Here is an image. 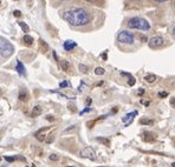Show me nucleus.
<instances>
[{"label":"nucleus","mask_w":175,"mask_h":167,"mask_svg":"<svg viewBox=\"0 0 175 167\" xmlns=\"http://www.w3.org/2000/svg\"><path fill=\"white\" fill-rule=\"evenodd\" d=\"M62 18L74 27L85 26L90 22L91 15L84 9H70L62 13Z\"/></svg>","instance_id":"nucleus-1"},{"label":"nucleus","mask_w":175,"mask_h":167,"mask_svg":"<svg viewBox=\"0 0 175 167\" xmlns=\"http://www.w3.org/2000/svg\"><path fill=\"white\" fill-rule=\"evenodd\" d=\"M128 27L131 29H140V31H149L150 29V24L148 20L140 18V17H134L128 20Z\"/></svg>","instance_id":"nucleus-2"},{"label":"nucleus","mask_w":175,"mask_h":167,"mask_svg":"<svg viewBox=\"0 0 175 167\" xmlns=\"http://www.w3.org/2000/svg\"><path fill=\"white\" fill-rule=\"evenodd\" d=\"M14 52V46L5 39L4 37L0 38V54L3 59H9Z\"/></svg>","instance_id":"nucleus-3"},{"label":"nucleus","mask_w":175,"mask_h":167,"mask_svg":"<svg viewBox=\"0 0 175 167\" xmlns=\"http://www.w3.org/2000/svg\"><path fill=\"white\" fill-rule=\"evenodd\" d=\"M117 40L121 44H127V45H133L135 43V37L133 33L128 31H121L117 35Z\"/></svg>","instance_id":"nucleus-4"},{"label":"nucleus","mask_w":175,"mask_h":167,"mask_svg":"<svg viewBox=\"0 0 175 167\" xmlns=\"http://www.w3.org/2000/svg\"><path fill=\"white\" fill-rule=\"evenodd\" d=\"M164 45V39L160 35H156V37H153L149 39L148 41V46L150 48H160Z\"/></svg>","instance_id":"nucleus-5"},{"label":"nucleus","mask_w":175,"mask_h":167,"mask_svg":"<svg viewBox=\"0 0 175 167\" xmlns=\"http://www.w3.org/2000/svg\"><path fill=\"white\" fill-rule=\"evenodd\" d=\"M81 157L93 161L96 160V152H95V149L92 147H85L81 151Z\"/></svg>","instance_id":"nucleus-6"},{"label":"nucleus","mask_w":175,"mask_h":167,"mask_svg":"<svg viewBox=\"0 0 175 167\" xmlns=\"http://www.w3.org/2000/svg\"><path fill=\"white\" fill-rule=\"evenodd\" d=\"M136 115H137V111H134V112H130V113L125 114V115L122 118V121L124 122L125 126H128V125H130V124L133 122V120L135 119V117H136Z\"/></svg>","instance_id":"nucleus-7"},{"label":"nucleus","mask_w":175,"mask_h":167,"mask_svg":"<svg viewBox=\"0 0 175 167\" xmlns=\"http://www.w3.org/2000/svg\"><path fill=\"white\" fill-rule=\"evenodd\" d=\"M63 47H64V50L65 51H72L74 48H76L77 47V43L74 41V40H66L64 41V44H63Z\"/></svg>","instance_id":"nucleus-8"},{"label":"nucleus","mask_w":175,"mask_h":167,"mask_svg":"<svg viewBox=\"0 0 175 167\" xmlns=\"http://www.w3.org/2000/svg\"><path fill=\"white\" fill-rule=\"evenodd\" d=\"M15 69L20 75H26V71H25V66L20 60H17V65H15Z\"/></svg>","instance_id":"nucleus-9"},{"label":"nucleus","mask_w":175,"mask_h":167,"mask_svg":"<svg viewBox=\"0 0 175 167\" xmlns=\"http://www.w3.org/2000/svg\"><path fill=\"white\" fill-rule=\"evenodd\" d=\"M60 68L63 69V72L69 73V71H70V68H71L70 62H69L68 60H62V62H60Z\"/></svg>","instance_id":"nucleus-10"},{"label":"nucleus","mask_w":175,"mask_h":167,"mask_svg":"<svg viewBox=\"0 0 175 167\" xmlns=\"http://www.w3.org/2000/svg\"><path fill=\"white\" fill-rule=\"evenodd\" d=\"M45 130H47V128H44V130H40V131H38L36 134H34V137H36V139L38 140V141H40V142H43V141H45L46 139H45V134L43 133Z\"/></svg>","instance_id":"nucleus-11"},{"label":"nucleus","mask_w":175,"mask_h":167,"mask_svg":"<svg viewBox=\"0 0 175 167\" xmlns=\"http://www.w3.org/2000/svg\"><path fill=\"white\" fill-rule=\"evenodd\" d=\"M142 138H143V140H146V141H153L155 139V136L153 133H150V132H145V133H142Z\"/></svg>","instance_id":"nucleus-12"},{"label":"nucleus","mask_w":175,"mask_h":167,"mask_svg":"<svg viewBox=\"0 0 175 167\" xmlns=\"http://www.w3.org/2000/svg\"><path fill=\"white\" fill-rule=\"evenodd\" d=\"M42 113H43V107H42V106L37 105V106L33 107V109H32V117H33V118H34V117H38V115H40Z\"/></svg>","instance_id":"nucleus-13"},{"label":"nucleus","mask_w":175,"mask_h":167,"mask_svg":"<svg viewBox=\"0 0 175 167\" xmlns=\"http://www.w3.org/2000/svg\"><path fill=\"white\" fill-rule=\"evenodd\" d=\"M5 160H6V161H9V162H12V161H14V160H21V161H26V159L24 158V157H20V155H18V157H5Z\"/></svg>","instance_id":"nucleus-14"},{"label":"nucleus","mask_w":175,"mask_h":167,"mask_svg":"<svg viewBox=\"0 0 175 167\" xmlns=\"http://www.w3.org/2000/svg\"><path fill=\"white\" fill-rule=\"evenodd\" d=\"M27 99H29L27 92H26L25 90H21L20 93H19V100H20V101H27Z\"/></svg>","instance_id":"nucleus-15"},{"label":"nucleus","mask_w":175,"mask_h":167,"mask_svg":"<svg viewBox=\"0 0 175 167\" xmlns=\"http://www.w3.org/2000/svg\"><path fill=\"white\" fill-rule=\"evenodd\" d=\"M96 141H98L99 144L104 145V146H109V145H110V141H109V139H107V138H103V137H97V138H96Z\"/></svg>","instance_id":"nucleus-16"},{"label":"nucleus","mask_w":175,"mask_h":167,"mask_svg":"<svg viewBox=\"0 0 175 167\" xmlns=\"http://www.w3.org/2000/svg\"><path fill=\"white\" fill-rule=\"evenodd\" d=\"M23 41L25 43L26 45L30 46V45L33 44V38L31 37V35H29V34H25V35H24V38H23Z\"/></svg>","instance_id":"nucleus-17"},{"label":"nucleus","mask_w":175,"mask_h":167,"mask_svg":"<svg viewBox=\"0 0 175 167\" xmlns=\"http://www.w3.org/2000/svg\"><path fill=\"white\" fill-rule=\"evenodd\" d=\"M145 80H146L147 83H149V84H152V83L156 81V75H154V74H147V75L145 77Z\"/></svg>","instance_id":"nucleus-18"},{"label":"nucleus","mask_w":175,"mask_h":167,"mask_svg":"<svg viewBox=\"0 0 175 167\" xmlns=\"http://www.w3.org/2000/svg\"><path fill=\"white\" fill-rule=\"evenodd\" d=\"M18 25L20 26V28L25 32V33H27V32L30 31V27L26 25V22H24V21H18Z\"/></svg>","instance_id":"nucleus-19"},{"label":"nucleus","mask_w":175,"mask_h":167,"mask_svg":"<svg viewBox=\"0 0 175 167\" xmlns=\"http://www.w3.org/2000/svg\"><path fill=\"white\" fill-rule=\"evenodd\" d=\"M105 73V69L103 68V67H96L95 68V74H97V75H103Z\"/></svg>","instance_id":"nucleus-20"},{"label":"nucleus","mask_w":175,"mask_h":167,"mask_svg":"<svg viewBox=\"0 0 175 167\" xmlns=\"http://www.w3.org/2000/svg\"><path fill=\"white\" fill-rule=\"evenodd\" d=\"M140 124L141 125H153V120H150V119H141Z\"/></svg>","instance_id":"nucleus-21"},{"label":"nucleus","mask_w":175,"mask_h":167,"mask_svg":"<svg viewBox=\"0 0 175 167\" xmlns=\"http://www.w3.org/2000/svg\"><path fill=\"white\" fill-rule=\"evenodd\" d=\"M49 158H50V160H51V161H58V160H59V155L54 154V153H53V154H51Z\"/></svg>","instance_id":"nucleus-22"},{"label":"nucleus","mask_w":175,"mask_h":167,"mask_svg":"<svg viewBox=\"0 0 175 167\" xmlns=\"http://www.w3.org/2000/svg\"><path fill=\"white\" fill-rule=\"evenodd\" d=\"M53 140H54V136L53 134H49V137H47V139L45 140L47 144H51V142H53Z\"/></svg>","instance_id":"nucleus-23"},{"label":"nucleus","mask_w":175,"mask_h":167,"mask_svg":"<svg viewBox=\"0 0 175 167\" xmlns=\"http://www.w3.org/2000/svg\"><path fill=\"white\" fill-rule=\"evenodd\" d=\"M85 1L90 3V4H93V5H99V3H102V0H85Z\"/></svg>","instance_id":"nucleus-24"},{"label":"nucleus","mask_w":175,"mask_h":167,"mask_svg":"<svg viewBox=\"0 0 175 167\" xmlns=\"http://www.w3.org/2000/svg\"><path fill=\"white\" fill-rule=\"evenodd\" d=\"M79 71H82L83 73H88V67L85 65H79Z\"/></svg>","instance_id":"nucleus-25"},{"label":"nucleus","mask_w":175,"mask_h":167,"mask_svg":"<svg viewBox=\"0 0 175 167\" xmlns=\"http://www.w3.org/2000/svg\"><path fill=\"white\" fill-rule=\"evenodd\" d=\"M158 97H160V98H166V97H168V92H166V91L160 92V93H158Z\"/></svg>","instance_id":"nucleus-26"},{"label":"nucleus","mask_w":175,"mask_h":167,"mask_svg":"<svg viewBox=\"0 0 175 167\" xmlns=\"http://www.w3.org/2000/svg\"><path fill=\"white\" fill-rule=\"evenodd\" d=\"M68 86H69V83H68V81H63V83L59 84V87H60V88H65V87H68Z\"/></svg>","instance_id":"nucleus-27"},{"label":"nucleus","mask_w":175,"mask_h":167,"mask_svg":"<svg viewBox=\"0 0 175 167\" xmlns=\"http://www.w3.org/2000/svg\"><path fill=\"white\" fill-rule=\"evenodd\" d=\"M40 46H42V47H44V48L46 50V52H47V50H49V46H47V45L45 44V41H44V40H40Z\"/></svg>","instance_id":"nucleus-28"},{"label":"nucleus","mask_w":175,"mask_h":167,"mask_svg":"<svg viewBox=\"0 0 175 167\" xmlns=\"http://www.w3.org/2000/svg\"><path fill=\"white\" fill-rule=\"evenodd\" d=\"M90 111H91V108H90V107H86L85 109H83V111H82V112H81V114H84V113H88V112H90Z\"/></svg>","instance_id":"nucleus-29"},{"label":"nucleus","mask_w":175,"mask_h":167,"mask_svg":"<svg viewBox=\"0 0 175 167\" xmlns=\"http://www.w3.org/2000/svg\"><path fill=\"white\" fill-rule=\"evenodd\" d=\"M134 84H135V79H134V78H133V77L130 75V80H129V85H130V86H134Z\"/></svg>","instance_id":"nucleus-30"},{"label":"nucleus","mask_w":175,"mask_h":167,"mask_svg":"<svg viewBox=\"0 0 175 167\" xmlns=\"http://www.w3.org/2000/svg\"><path fill=\"white\" fill-rule=\"evenodd\" d=\"M13 14H14V17H20V15H21V13H20V11H14L13 12Z\"/></svg>","instance_id":"nucleus-31"},{"label":"nucleus","mask_w":175,"mask_h":167,"mask_svg":"<svg viewBox=\"0 0 175 167\" xmlns=\"http://www.w3.org/2000/svg\"><path fill=\"white\" fill-rule=\"evenodd\" d=\"M46 120H49V121H53V120H54V118H53L52 115H47V117H46Z\"/></svg>","instance_id":"nucleus-32"},{"label":"nucleus","mask_w":175,"mask_h":167,"mask_svg":"<svg viewBox=\"0 0 175 167\" xmlns=\"http://www.w3.org/2000/svg\"><path fill=\"white\" fill-rule=\"evenodd\" d=\"M75 128V125H72V126H71V127H69V128L68 130H65V132H69V131H72Z\"/></svg>","instance_id":"nucleus-33"},{"label":"nucleus","mask_w":175,"mask_h":167,"mask_svg":"<svg viewBox=\"0 0 175 167\" xmlns=\"http://www.w3.org/2000/svg\"><path fill=\"white\" fill-rule=\"evenodd\" d=\"M170 105H172V106H173V107H175V98H174V99H172V100H170Z\"/></svg>","instance_id":"nucleus-34"},{"label":"nucleus","mask_w":175,"mask_h":167,"mask_svg":"<svg viewBox=\"0 0 175 167\" xmlns=\"http://www.w3.org/2000/svg\"><path fill=\"white\" fill-rule=\"evenodd\" d=\"M154 1H156V3H166V1H168V0H154Z\"/></svg>","instance_id":"nucleus-35"},{"label":"nucleus","mask_w":175,"mask_h":167,"mask_svg":"<svg viewBox=\"0 0 175 167\" xmlns=\"http://www.w3.org/2000/svg\"><path fill=\"white\" fill-rule=\"evenodd\" d=\"M91 101H92L91 99H89V98H88V99H86V104H88V105H90V104H91Z\"/></svg>","instance_id":"nucleus-36"},{"label":"nucleus","mask_w":175,"mask_h":167,"mask_svg":"<svg viewBox=\"0 0 175 167\" xmlns=\"http://www.w3.org/2000/svg\"><path fill=\"white\" fill-rule=\"evenodd\" d=\"M173 35H175V25H174V27H173Z\"/></svg>","instance_id":"nucleus-37"},{"label":"nucleus","mask_w":175,"mask_h":167,"mask_svg":"<svg viewBox=\"0 0 175 167\" xmlns=\"http://www.w3.org/2000/svg\"><path fill=\"white\" fill-rule=\"evenodd\" d=\"M143 92H145V91H143V90H140V92H139V94H143Z\"/></svg>","instance_id":"nucleus-38"},{"label":"nucleus","mask_w":175,"mask_h":167,"mask_svg":"<svg viewBox=\"0 0 175 167\" xmlns=\"http://www.w3.org/2000/svg\"><path fill=\"white\" fill-rule=\"evenodd\" d=\"M172 166H173V167H175V162H173V164H172Z\"/></svg>","instance_id":"nucleus-39"},{"label":"nucleus","mask_w":175,"mask_h":167,"mask_svg":"<svg viewBox=\"0 0 175 167\" xmlns=\"http://www.w3.org/2000/svg\"><path fill=\"white\" fill-rule=\"evenodd\" d=\"M137 1H140V0H137Z\"/></svg>","instance_id":"nucleus-40"},{"label":"nucleus","mask_w":175,"mask_h":167,"mask_svg":"<svg viewBox=\"0 0 175 167\" xmlns=\"http://www.w3.org/2000/svg\"><path fill=\"white\" fill-rule=\"evenodd\" d=\"M59 1H62V0H59Z\"/></svg>","instance_id":"nucleus-41"}]
</instances>
